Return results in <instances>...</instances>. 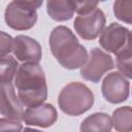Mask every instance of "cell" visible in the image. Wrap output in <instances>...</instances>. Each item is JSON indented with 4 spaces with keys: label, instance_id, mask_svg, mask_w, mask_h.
<instances>
[{
    "label": "cell",
    "instance_id": "obj_1",
    "mask_svg": "<svg viewBox=\"0 0 132 132\" xmlns=\"http://www.w3.org/2000/svg\"><path fill=\"white\" fill-rule=\"evenodd\" d=\"M48 43L53 56L66 69L81 68L88 61L89 55L86 47L79 43L74 33L66 26L54 28Z\"/></svg>",
    "mask_w": 132,
    "mask_h": 132
},
{
    "label": "cell",
    "instance_id": "obj_2",
    "mask_svg": "<svg viewBox=\"0 0 132 132\" xmlns=\"http://www.w3.org/2000/svg\"><path fill=\"white\" fill-rule=\"evenodd\" d=\"M18 96L27 107L44 103L47 98V85L44 71L38 63H23L14 78Z\"/></svg>",
    "mask_w": 132,
    "mask_h": 132
},
{
    "label": "cell",
    "instance_id": "obj_3",
    "mask_svg": "<svg viewBox=\"0 0 132 132\" xmlns=\"http://www.w3.org/2000/svg\"><path fill=\"white\" fill-rule=\"evenodd\" d=\"M58 104L64 113L77 117L93 106L94 94L82 82H69L61 90L58 97Z\"/></svg>",
    "mask_w": 132,
    "mask_h": 132
},
{
    "label": "cell",
    "instance_id": "obj_4",
    "mask_svg": "<svg viewBox=\"0 0 132 132\" xmlns=\"http://www.w3.org/2000/svg\"><path fill=\"white\" fill-rule=\"evenodd\" d=\"M41 1L15 0L8 3L4 12V21L7 26L16 31H25L34 27L37 22V8Z\"/></svg>",
    "mask_w": 132,
    "mask_h": 132
},
{
    "label": "cell",
    "instance_id": "obj_5",
    "mask_svg": "<svg viewBox=\"0 0 132 132\" xmlns=\"http://www.w3.org/2000/svg\"><path fill=\"white\" fill-rule=\"evenodd\" d=\"M99 43L103 50L116 55V58L132 50V33L126 27L111 23L102 31Z\"/></svg>",
    "mask_w": 132,
    "mask_h": 132
},
{
    "label": "cell",
    "instance_id": "obj_6",
    "mask_svg": "<svg viewBox=\"0 0 132 132\" xmlns=\"http://www.w3.org/2000/svg\"><path fill=\"white\" fill-rule=\"evenodd\" d=\"M114 68L112 58L99 47H93L88 61L80 68V76L91 82H99L104 73Z\"/></svg>",
    "mask_w": 132,
    "mask_h": 132
},
{
    "label": "cell",
    "instance_id": "obj_7",
    "mask_svg": "<svg viewBox=\"0 0 132 132\" xmlns=\"http://www.w3.org/2000/svg\"><path fill=\"white\" fill-rule=\"evenodd\" d=\"M106 19L102 9L97 7L92 12L85 15H77L73 26L78 36L85 40H94L101 35L104 30Z\"/></svg>",
    "mask_w": 132,
    "mask_h": 132
},
{
    "label": "cell",
    "instance_id": "obj_8",
    "mask_svg": "<svg viewBox=\"0 0 132 132\" xmlns=\"http://www.w3.org/2000/svg\"><path fill=\"white\" fill-rule=\"evenodd\" d=\"M101 92L109 103H122L129 97L130 84L120 72H111L103 78Z\"/></svg>",
    "mask_w": 132,
    "mask_h": 132
},
{
    "label": "cell",
    "instance_id": "obj_9",
    "mask_svg": "<svg viewBox=\"0 0 132 132\" xmlns=\"http://www.w3.org/2000/svg\"><path fill=\"white\" fill-rule=\"evenodd\" d=\"M12 53L23 63H39L42 58V48L39 42L27 35L14 37Z\"/></svg>",
    "mask_w": 132,
    "mask_h": 132
},
{
    "label": "cell",
    "instance_id": "obj_10",
    "mask_svg": "<svg viewBox=\"0 0 132 132\" xmlns=\"http://www.w3.org/2000/svg\"><path fill=\"white\" fill-rule=\"evenodd\" d=\"M19 96H16L12 84L1 85V116L2 118L15 120L19 122L23 121L24 108Z\"/></svg>",
    "mask_w": 132,
    "mask_h": 132
},
{
    "label": "cell",
    "instance_id": "obj_11",
    "mask_svg": "<svg viewBox=\"0 0 132 132\" xmlns=\"http://www.w3.org/2000/svg\"><path fill=\"white\" fill-rule=\"evenodd\" d=\"M58 119L56 108L51 103H42L37 106L27 107L24 112L23 122L29 126H38L48 128L53 126Z\"/></svg>",
    "mask_w": 132,
    "mask_h": 132
},
{
    "label": "cell",
    "instance_id": "obj_12",
    "mask_svg": "<svg viewBox=\"0 0 132 132\" xmlns=\"http://www.w3.org/2000/svg\"><path fill=\"white\" fill-rule=\"evenodd\" d=\"M75 11V3L70 0H50L46 2V12L51 19L65 22L72 19Z\"/></svg>",
    "mask_w": 132,
    "mask_h": 132
},
{
    "label": "cell",
    "instance_id": "obj_13",
    "mask_svg": "<svg viewBox=\"0 0 132 132\" xmlns=\"http://www.w3.org/2000/svg\"><path fill=\"white\" fill-rule=\"evenodd\" d=\"M111 118L105 112H95L87 117L79 126L80 132H110Z\"/></svg>",
    "mask_w": 132,
    "mask_h": 132
},
{
    "label": "cell",
    "instance_id": "obj_14",
    "mask_svg": "<svg viewBox=\"0 0 132 132\" xmlns=\"http://www.w3.org/2000/svg\"><path fill=\"white\" fill-rule=\"evenodd\" d=\"M112 126L117 132H132V107L117 108L111 116Z\"/></svg>",
    "mask_w": 132,
    "mask_h": 132
},
{
    "label": "cell",
    "instance_id": "obj_15",
    "mask_svg": "<svg viewBox=\"0 0 132 132\" xmlns=\"http://www.w3.org/2000/svg\"><path fill=\"white\" fill-rule=\"evenodd\" d=\"M18 61L12 56H7L0 59V79L2 84H11L15 78L19 69Z\"/></svg>",
    "mask_w": 132,
    "mask_h": 132
},
{
    "label": "cell",
    "instance_id": "obj_16",
    "mask_svg": "<svg viewBox=\"0 0 132 132\" xmlns=\"http://www.w3.org/2000/svg\"><path fill=\"white\" fill-rule=\"evenodd\" d=\"M116 18L124 23L132 25V0H118L113 3Z\"/></svg>",
    "mask_w": 132,
    "mask_h": 132
},
{
    "label": "cell",
    "instance_id": "obj_17",
    "mask_svg": "<svg viewBox=\"0 0 132 132\" xmlns=\"http://www.w3.org/2000/svg\"><path fill=\"white\" fill-rule=\"evenodd\" d=\"M117 68L124 77L132 78V51L117 58Z\"/></svg>",
    "mask_w": 132,
    "mask_h": 132
},
{
    "label": "cell",
    "instance_id": "obj_18",
    "mask_svg": "<svg viewBox=\"0 0 132 132\" xmlns=\"http://www.w3.org/2000/svg\"><path fill=\"white\" fill-rule=\"evenodd\" d=\"M1 36V50H0V58H4L9 56V53L13 50V42L14 38H12L10 35L5 33L4 31L0 32Z\"/></svg>",
    "mask_w": 132,
    "mask_h": 132
},
{
    "label": "cell",
    "instance_id": "obj_19",
    "mask_svg": "<svg viewBox=\"0 0 132 132\" xmlns=\"http://www.w3.org/2000/svg\"><path fill=\"white\" fill-rule=\"evenodd\" d=\"M0 127L1 132H22L23 130V125L21 122L5 118L0 119Z\"/></svg>",
    "mask_w": 132,
    "mask_h": 132
},
{
    "label": "cell",
    "instance_id": "obj_20",
    "mask_svg": "<svg viewBox=\"0 0 132 132\" xmlns=\"http://www.w3.org/2000/svg\"><path fill=\"white\" fill-rule=\"evenodd\" d=\"M75 3V11L78 15H85L98 7V2L95 1H74Z\"/></svg>",
    "mask_w": 132,
    "mask_h": 132
},
{
    "label": "cell",
    "instance_id": "obj_21",
    "mask_svg": "<svg viewBox=\"0 0 132 132\" xmlns=\"http://www.w3.org/2000/svg\"><path fill=\"white\" fill-rule=\"evenodd\" d=\"M23 132H43V131H40V130H37V129H32V128L27 127V128H25L23 130Z\"/></svg>",
    "mask_w": 132,
    "mask_h": 132
},
{
    "label": "cell",
    "instance_id": "obj_22",
    "mask_svg": "<svg viewBox=\"0 0 132 132\" xmlns=\"http://www.w3.org/2000/svg\"><path fill=\"white\" fill-rule=\"evenodd\" d=\"M131 33H132V31H131Z\"/></svg>",
    "mask_w": 132,
    "mask_h": 132
}]
</instances>
